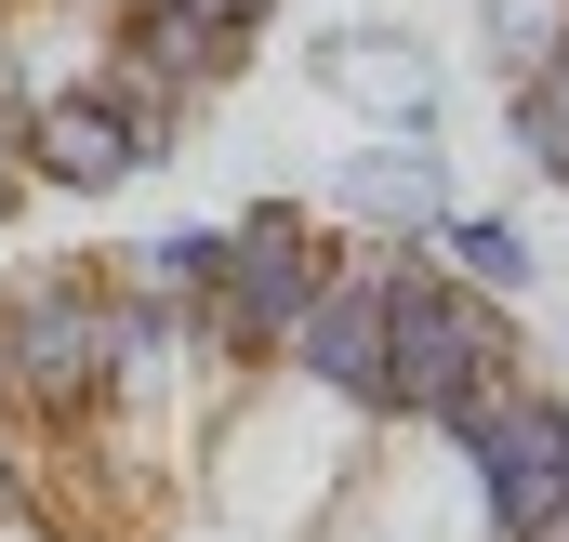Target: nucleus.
<instances>
[{
  "instance_id": "1",
  "label": "nucleus",
  "mask_w": 569,
  "mask_h": 542,
  "mask_svg": "<svg viewBox=\"0 0 569 542\" xmlns=\"http://www.w3.org/2000/svg\"><path fill=\"white\" fill-rule=\"evenodd\" d=\"M371 278H385V423H450V398L477 384H530L517 304L463 291L425 252H371Z\"/></svg>"
},
{
  "instance_id": "2",
  "label": "nucleus",
  "mask_w": 569,
  "mask_h": 542,
  "mask_svg": "<svg viewBox=\"0 0 569 542\" xmlns=\"http://www.w3.org/2000/svg\"><path fill=\"white\" fill-rule=\"evenodd\" d=\"M107 371H120V278L107 265H27V278H0V398H13L27 436L107 423Z\"/></svg>"
},
{
  "instance_id": "3",
  "label": "nucleus",
  "mask_w": 569,
  "mask_h": 542,
  "mask_svg": "<svg viewBox=\"0 0 569 542\" xmlns=\"http://www.w3.org/2000/svg\"><path fill=\"white\" fill-rule=\"evenodd\" d=\"M331 265H345V239L305 199H239L226 212V278H212V358H226V384H266L279 371L291 318L318 304Z\"/></svg>"
},
{
  "instance_id": "4",
  "label": "nucleus",
  "mask_w": 569,
  "mask_h": 542,
  "mask_svg": "<svg viewBox=\"0 0 569 542\" xmlns=\"http://www.w3.org/2000/svg\"><path fill=\"white\" fill-rule=\"evenodd\" d=\"M13 145H27V185H40V199H120L133 172H159V159L186 145V107L107 53L80 93H40V107L13 120Z\"/></svg>"
},
{
  "instance_id": "5",
  "label": "nucleus",
  "mask_w": 569,
  "mask_h": 542,
  "mask_svg": "<svg viewBox=\"0 0 569 542\" xmlns=\"http://www.w3.org/2000/svg\"><path fill=\"white\" fill-rule=\"evenodd\" d=\"M425 436H450V463L477 476L490 542L569 530V398L543 384V371H530V384H477V398H450V423H425Z\"/></svg>"
},
{
  "instance_id": "6",
  "label": "nucleus",
  "mask_w": 569,
  "mask_h": 542,
  "mask_svg": "<svg viewBox=\"0 0 569 542\" xmlns=\"http://www.w3.org/2000/svg\"><path fill=\"white\" fill-rule=\"evenodd\" d=\"M305 80L331 93V107H358L385 145H437L450 120V80H437V53L411 27H385V13H345V27H318L305 40Z\"/></svg>"
},
{
  "instance_id": "7",
  "label": "nucleus",
  "mask_w": 569,
  "mask_h": 542,
  "mask_svg": "<svg viewBox=\"0 0 569 542\" xmlns=\"http://www.w3.org/2000/svg\"><path fill=\"white\" fill-rule=\"evenodd\" d=\"M279 384H305L318 410H345V423H371V436H385V278L358 265V252L318 278V304L291 318Z\"/></svg>"
},
{
  "instance_id": "8",
  "label": "nucleus",
  "mask_w": 569,
  "mask_h": 542,
  "mask_svg": "<svg viewBox=\"0 0 569 542\" xmlns=\"http://www.w3.org/2000/svg\"><path fill=\"white\" fill-rule=\"evenodd\" d=\"M463 212V172H450V145H345V172H331V225L345 239H385V252H425L437 225Z\"/></svg>"
},
{
  "instance_id": "9",
  "label": "nucleus",
  "mask_w": 569,
  "mask_h": 542,
  "mask_svg": "<svg viewBox=\"0 0 569 542\" xmlns=\"http://www.w3.org/2000/svg\"><path fill=\"white\" fill-rule=\"evenodd\" d=\"M120 67L159 80V93L199 120L212 93H239V80H252V40H239V27H199L186 0H133V13H120Z\"/></svg>"
},
{
  "instance_id": "10",
  "label": "nucleus",
  "mask_w": 569,
  "mask_h": 542,
  "mask_svg": "<svg viewBox=\"0 0 569 542\" xmlns=\"http://www.w3.org/2000/svg\"><path fill=\"white\" fill-rule=\"evenodd\" d=\"M425 265H450L463 291H490V304L543 291V252H530V225H503V212H450V225L425 239Z\"/></svg>"
},
{
  "instance_id": "11",
  "label": "nucleus",
  "mask_w": 569,
  "mask_h": 542,
  "mask_svg": "<svg viewBox=\"0 0 569 542\" xmlns=\"http://www.w3.org/2000/svg\"><path fill=\"white\" fill-rule=\"evenodd\" d=\"M477 53L503 67V93L543 80V67L569 53V0H477Z\"/></svg>"
},
{
  "instance_id": "12",
  "label": "nucleus",
  "mask_w": 569,
  "mask_h": 542,
  "mask_svg": "<svg viewBox=\"0 0 569 542\" xmlns=\"http://www.w3.org/2000/svg\"><path fill=\"white\" fill-rule=\"evenodd\" d=\"M503 133H517V159H530L543 185H569V53L543 67V80H517V93H503Z\"/></svg>"
},
{
  "instance_id": "13",
  "label": "nucleus",
  "mask_w": 569,
  "mask_h": 542,
  "mask_svg": "<svg viewBox=\"0 0 569 542\" xmlns=\"http://www.w3.org/2000/svg\"><path fill=\"white\" fill-rule=\"evenodd\" d=\"M27 516H40V436L0 423V530H27Z\"/></svg>"
},
{
  "instance_id": "14",
  "label": "nucleus",
  "mask_w": 569,
  "mask_h": 542,
  "mask_svg": "<svg viewBox=\"0 0 569 542\" xmlns=\"http://www.w3.org/2000/svg\"><path fill=\"white\" fill-rule=\"evenodd\" d=\"M27 199H40V185H27V145H13V120H0V225H27Z\"/></svg>"
},
{
  "instance_id": "15",
  "label": "nucleus",
  "mask_w": 569,
  "mask_h": 542,
  "mask_svg": "<svg viewBox=\"0 0 569 542\" xmlns=\"http://www.w3.org/2000/svg\"><path fill=\"white\" fill-rule=\"evenodd\" d=\"M186 13H199V27H239V40H266V13H279V0H186Z\"/></svg>"
},
{
  "instance_id": "16",
  "label": "nucleus",
  "mask_w": 569,
  "mask_h": 542,
  "mask_svg": "<svg viewBox=\"0 0 569 542\" xmlns=\"http://www.w3.org/2000/svg\"><path fill=\"white\" fill-rule=\"evenodd\" d=\"M107 13H133V0H107Z\"/></svg>"
},
{
  "instance_id": "17",
  "label": "nucleus",
  "mask_w": 569,
  "mask_h": 542,
  "mask_svg": "<svg viewBox=\"0 0 569 542\" xmlns=\"http://www.w3.org/2000/svg\"><path fill=\"white\" fill-rule=\"evenodd\" d=\"M543 542H569V530H543Z\"/></svg>"
}]
</instances>
